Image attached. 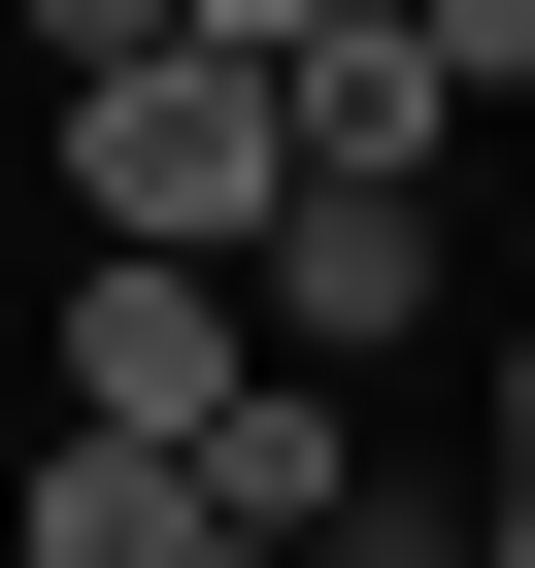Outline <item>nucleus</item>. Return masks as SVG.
Listing matches in <instances>:
<instances>
[{
    "instance_id": "obj_1",
    "label": "nucleus",
    "mask_w": 535,
    "mask_h": 568,
    "mask_svg": "<svg viewBox=\"0 0 535 568\" xmlns=\"http://www.w3.org/2000/svg\"><path fill=\"white\" fill-rule=\"evenodd\" d=\"M268 201H302V134H268V68H101L68 101V267H268Z\"/></svg>"
},
{
    "instance_id": "obj_2",
    "label": "nucleus",
    "mask_w": 535,
    "mask_h": 568,
    "mask_svg": "<svg viewBox=\"0 0 535 568\" xmlns=\"http://www.w3.org/2000/svg\"><path fill=\"white\" fill-rule=\"evenodd\" d=\"M234 335H268L234 267H68V435H134V468H168V435L234 402Z\"/></svg>"
},
{
    "instance_id": "obj_3",
    "label": "nucleus",
    "mask_w": 535,
    "mask_h": 568,
    "mask_svg": "<svg viewBox=\"0 0 535 568\" xmlns=\"http://www.w3.org/2000/svg\"><path fill=\"white\" fill-rule=\"evenodd\" d=\"M168 501H201V568H302V535H335V501H369V435H335V402H302V368H234V402H201V435H168Z\"/></svg>"
},
{
    "instance_id": "obj_4",
    "label": "nucleus",
    "mask_w": 535,
    "mask_h": 568,
    "mask_svg": "<svg viewBox=\"0 0 535 568\" xmlns=\"http://www.w3.org/2000/svg\"><path fill=\"white\" fill-rule=\"evenodd\" d=\"M268 335H435V201H268Z\"/></svg>"
},
{
    "instance_id": "obj_5",
    "label": "nucleus",
    "mask_w": 535,
    "mask_h": 568,
    "mask_svg": "<svg viewBox=\"0 0 535 568\" xmlns=\"http://www.w3.org/2000/svg\"><path fill=\"white\" fill-rule=\"evenodd\" d=\"M34 568H201V501H168L134 435H68V468H34Z\"/></svg>"
},
{
    "instance_id": "obj_6",
    "label": "nucleus",
    "mask_w": 535,
    "mask_h": 568,
    "mask_svg": "<svg viewBox=\"0 0 535 568\" xmlns=\"http://www.w3.org/2000/svg\"><path fill=\"white\" fill-rule=\"evenodd\" d=\"M168 34H201V68H335L369 0H168Z\"/></svg>"
},
{
    "instance_id": "obj_7",
    "label": "nucleus",
    "mask_w": 535,
    "mask_h": 568,
    "mask_svg": "<svg viewBox=\"0 0 535 568\" xmlns=\"http://www.w3.org/2000/svg\"><path fill=\"white\" fill-rule=\"evenodd\" d=\"M402 34H435V101H535V0H402Z\"/></svg>"
},
{
    "instance_id": "obj_8",
    "label": "nucleus",
    "mask_w": 535,
    "mask_h": 568,
    "mask_svg": "<svg viewBox=\"0 0 535 568\" xmlns=\"http://www.w3.org/2000/svg\"><path fill=\"white\" fill-rule=\"evenodd\" d=\"M302 568H468V501H402V468H369V501H335Z\"/></svg>"
},
{
    "instance_id": "obj_9",
    "label": "nucleus",
    "mask_w": 535,
    "mask_h": 568,
    "mask_svg": "<svg viewBox=\"0 0 535 568\" xmlns=\"http://www.w3.org/2000/svg\"><path fill=\"white\" fill-rule=\"evenodd\" d=\"M34 34H68V101H101V68H168V0H34Z\"/></svg>"
},
{
    "instance_id": "obj_10",
    "label": "nucleus",
    "mask_w": 535,
    "mask_h": 568,
    "mask_svg": "<svg viewBox=\"0 0 535 568\" xmlns=\"http://www.w3.org/2000/svg\"><path fill=\"white\" fill-rule=\"evenodd\" d=\"M502 501H535V302H502Z\"/></svg>"
},
{
    "instance_id": "obj_11",
    "label": "nucleus",
    "mask_w": 535,
    "mask_h": 568,
    "mask_svg": "<svg viewBox=\"0 0 535 568\" xmlns=\"http://www.w3.org/2000/svg\"><path fill=\"white\" fill-rule=\"evenodd\" d=\"M468 568H535V501H502V535H468Z\"/></svg>"
}]
</instances>
